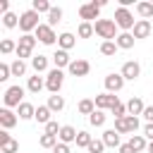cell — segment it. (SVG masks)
<instances>
[{
    "instance_id": "1",
    "label": "cell",
    "mask_w": 153,
    "mask_h": 153,
    "mask_svg": "<svg viewBox=\"0 0 153 153\" xmlns=\"http://www.w3.org/2000/svg\"><path fill=\"white\" fill-rule=\"evenodd\" d=\"M93 29H96V33H98L103 41H115V38L120 36L115 19H98V22L93 24Z\"/></svg>"
},
{
    "instance_id": "2",
    "label": "cell",
    "mask_w": 153,
    "mask_h": 153,
    "mask_svg": "<svg viewBox=\"0 0 153 153\" xmlns=\"http://www.w3.org/2000/svg\"><path fill=\"white\" fill-rule=\"evenodd\" d=\"M41 26V22H38V12H33V10H24L22 14H19V29H22V33H31V31H36Z\"/></svg>"
},
{
    "instance_id": "3",
    "label": "cell",
    "mask_w": 153,
    "mask_h": 153,
    "mask_svg": "<svg viewBox=\"0 0 153 153\" xmlns=\"http://www.w3.org/2000/svg\"><path fill=\"white\" fill-rule=\"evenodd\" d=\"M105 7V0H93V2H84L81 7H79V17L84 19V22H91V19H96L98 22V14H100V10Z\"/></svg>"
},
{
    "instance_id": "4",
    "label": "cell",
    "mask_w": 153,
    "mask_h": 153,
    "mask_svg": "<svg viewBox=\"0 0 153 153\" xmlns=\"http://www.w3.org/2000/svg\"><path fill=\"white\" fill-rule=\"evenodd\" d=\"M115 24H117V29H122V31H131L134 29V24H136V19H134V14L127 10V7H117L115 10Z\"/></svg>"
},
{
    "instance_id": "5",
    "label": "cell",
    "mask_w": 153,
    "mask_h": 153,
    "mask_svg": "<svg viewBox=\"0 0 153 153\" xmlns=\"http://www.w3.org/2000/svg\"><path fill=\"white\" fill-rule=\"evenodd\" d=\"M62 81H65V74H62V69H57V67H53V69L45 74V88L50 91V96L60 93V88H62Z\"/></svg>"
},
{
    "instance_id": "6",
    "label": "cell",
    "mask_w": 153,
    "mask_h": 153,
    "mask_svg": "<svg viewBox=\"0 0 153 153\" xmlns=\"http://www.w3.org/2000/svg\"><path fill=\"white\" fill-rule=\"evenodd\" d=\"M2 100H5V108H19V105L24 103V88H22L19 84L10 86V88L5 91V96H2Z\"/></svg>"
},
{
    "instance_id": "7",
    "label": "cell",
    "mask_w": 153,
    "mask_h": 153,
    "mask_svg": "<svg viewBox=\"0 0 153 153\" xmlns=\"http://www.w3.org/2000/svg\"><path fill=\"white\" fill-rule=\"evenodd\" d=\"M33 33H36L38 43H43V45H55V43H57V38H60V36L55 33V29H53V26H48V24H41Z\"/></svg>"
},
{
    "instance_id": "8",
    "label": "cell",
    "mask_w": 153,
    "mask_h": 153,
    "mask_svg": "<svg viewBox=\"0 0 153 153\" xmlns=\"http://www.w3.org/2000/svg\"><path fill=\"white\" fill-rule=\"evenodd\" d=\"M103 84H105V93H120L122 88H124V76L117 72H112V74H108L105 79H103Z\"/></svg>"
},
{
    "instance_id": "9",
    "label": "cell",
    "mask_w": 153,
    "mask_h": 153,
    "mask_svg": "<svg viewBox=\"0 0 153 153\" xmlns=\"http://www.w3.org/2000/svg\"><path fill=\"white\" fill-rule=\"evenodd\" d=\"M120 74L124 76V81H136V79H139V74H141V65H139L136 60H127V62L122 65Z\"/></svg>"
},
{
    "instance_id": "10",
    "label": "cell",
    "mask_w": 153,
    "mask_h": 153,
    "mask_svg": "<svg viewBox=\"0 0 153 153\" xmlns=\"http://www.w3.org/2000/svg\"><path fill=\"white\" fill-rule=\"evenodd\" d=\"M72 76H86L91 72V62L88 60H72V65L67 67Z\"/></svg>"
},
{
    "instance_id": "11",
    "label": "cell",
    "mask_w": 153,
    "mask_h": 153,
    "mask_svg": "<svg viewBox=\"0 0 153 153\" xmlns=\"http://www.w3.org/2000/svg\"><path fill=\"white\" fill-rule=\"evenodd\" d=\"M93 100H96V110H110L120 98H117L115 93H98Z\"/></svg>"
},
{
    "instance_id": "12",
    "label": "cell",
    "mask_w": 153,
    "mask_h": 153,
    "mask_svg": "<svg viewBox=\"0 0 153 153\" xmlns=\"http://www.w3.org/2000/svg\"><path fill=\"white\" fill-rule=\"evenodd\" d=\"M131 33H134V38H148L151 36V22L148 19H136Z\"/></svg>"
},
{
    "instance_id": "13",
    "label": "cell",
    "mask_w": 153,
    "mask_h": 153,
    "mask_svg": "<svg viewBox=\"0 0 153 153\" xmlns=\"http://www.w3.org/2000/svg\"><path fill=\"white\" fill-rule=\"evenodd\" d=\"M17 122H19V117H17L10 108H2V110H0V127H2V129H12Z\"/></svg>"
},
{
    "instance_id": "14",
    "label": "cell",
    "mask_w": 153,
    "mask_h": 153,
    "mask_svg": "<svg viewBox=\"0 0 153 153\" xmlns=\"http://www.w3.org/2000/svg\"><path fill=\"white\" fill-rule=\"evenodd\" d=\"M143 110H146L143 100H141L139 96H131V98H129V103H127V115H134V117H139V115H143Z\"/></svg>"
},
{
    "instance_id": "15",
    "label": "cell",
    "mask_w": 153,
    "mask_h": 153,
    "mask_svg": "<svg viewBox=\"0 0 153 153\" xmlns=\"http://www.w3.org/2000/svg\"><path fill=\"white\" fill-rule=\"evenodd\" d=\"M134 41H136V38H134L131 31H122V33L115 38V43H117L120 50H129V48H134Z\"/></svg>"
},
{
    "instance_id": "16",
    "label": "cell",
    "mask_w": 153,
    "mask_h": 153,
    "mask_svg": "<svg viewBox=\"0 0 153 153\" xmlns=\"http://www.w3.org/2000/svg\"><path fill=\"white\" fill-rule=\"evenodd\" d=\"M53 62H55V67H57V69H65V67H69V65H72V57H69V53H67V50H60V48H57V50L53 53Z\"/></svg>"
},
{
    "instance_id": "17",
    "label": "cell",
    "mask_w": 153,
    "mask_h": 153,
    "mask_svg": "<svg viewBox=\"0 0 153 153\" xmlns=\"http://www.w3.org/2000/svg\"><path fill=\"white\" fill-rule=\"evenodd\" d=\"M76 134H79V131H76L72 124H62L57 139H60V143H72V141H76Z\"/></svg>"
},
{
    "instance_id": "18",
    "label": "cell",
    "mask_w": 153,
    "mask_h": 153,
    "mask_svg": "<svg viewBox=\"0 0 153 153\" xmlns=\"http://www.w3.org/2000/svg\"><path fill=\"white\" fill-rule=\"evenodd\" d=\"M100 139H103L105 148H120V146H122V143H120V134H117L115 129H105Z\"/></svg>"
},
{
    "instance_id": "19",
    "label": "cell",
    "mask_w": 153,
    "mask_h": 153,
    "mask_svg": "<svg viewBox=\"0 0 153 153\" xmlns=\"http://www.w3.org/2000/svg\"><path fill=\"white\" fill-rule=\"evenodd\" d=\"M43 88H45V79L43 76H38V74L29 76V81H26V91L29 93H41Z\"/></svg>"
},
{
    "instance_id": "20",
    "label": "cell",
    "mask_w": 153,
    "mask_h": 153,
    "mask_svg": "<svg viewBox=\"0 0 153 153\" xmlns=\"http://www.w3.org/2000/svg\"><path fill=\"white\" fill-rule=\"evenodd\" d=\"M74 43H76V36H74V33H69V31L60 33V38H57V45H60V50H67V53L74 48Z\"/></svg>"
},
{
    "instance_id": "21",
    "label": "cell",
    "mask_w": 153,
    "mask_h": 153,
    "mask_svg": "<svg viewBox=\"0 0 153 153\" xmlns=\"http://www.w3.org/2000/svg\"><path fill=\"white\" fill-rule=\"evenodd\" d=\"M76 110H79V115H93L96 112V100L93 98H81L79 100V105H76Z\"/></svg>"
},
{
    "instance_id": "22",
    "label": "cell",
    "mask_w": 153,
    "mask_h": 153,
    "mask_svg": "<svg viewBox=\"0 0 153 153\" xmlns=\"http://www.w3.org/2000/svg\"><path fill=\"white\" fill-rule=\"evenodd\" d=\"M17 117H19V120H33V117H36V108L24 100V103L17 108Z\"/></svg>"
},
{
    "instance_id": "23",
    "label": "cell",
    "mask_w": 153,
    "mask_h": 153,
    "mask_svg": "<svg viewBox=\"0 0 153 153\" xmlns=\"http://www.w3.org/2000/svg\"><path fill=\"white\" fill-rule=\"evenodd\" d=\"M50 115H53V110H50L48 105H38V108H36V117H33V120H36L38 124H43V127H45L48 122H53V120H50Z\"/></svg>"
},
{
    "instance_id": "24",
    "label": "cell",
    "mask_w": 153,
    "mask_h": 153,
    "mask_svg": "<svg viewBox=\"0 0 153 153\" xmlns=\"http://www.w3.org/2000/svg\"><path fill=\"white\" fill-rule=\"evenodd\" d=\"M31 67H33L36 74L50 72V69H48V57H45V55H33V57H31Z\"/></svg>"
},
{
    "instance_id": "25",
    "label": "cell",
    "mask_w": 153,
    "mask_h": 153,
    "mask_svg": "<svg viewBox=\"0 0 153 153\" xmlns=\"http://www.w3.org/2000/svg\"><path fill=\"white\" fill-rule=\"evenodd\" d=\"M129 146H131L136 153H141V151H146V148H148V141H146V136H143V134H131Z\"/></svg>"
},
{
    "instance_id": "26",
    "label": "cell",
    "mask_w": 153,
    "mask_h": 153,
    "mask_svg": "<svg viewBox=\"0 0 153 153\" xmlns=\"http://www.w3.org/2000/svg\"><path fill=\"white\" fill-rule=\"evenodd\" d=\"M53 112H62L65 110V98L60 96V93H55V96H48V103H45Z\"/></svg>"
},
{
    "instance_id": "27",
    "label": "cell",
    "mask_w": 153,
    "mask_h": 153,
    "mask_svg": "<svg viewBox=\"0 0 153 153\" xmlns=\"http://www.w3.org/2000/svg\"><path fill=\"white\" fill-rule=\"evenodd\" d=\"M60 22H62V7H55V5H53V10L48 12V22H45V24L55 29V26H57Z\"/></svg>"
},
{
    "instance_id": "28",
    "label": "cell",
    "mask_w": 153,
    "mask_h": 153,
    "mask_svg": "<svg viewBox=\"0 0 153 153\" xmlns=\"http://www.w3.org/2000/svg\"><path fill=\"white\" fill-rule=\"evenodd\" d=\"M136 14L141 19H151L153 17V2H136Z\"/></svg>"
},
{
    "instance_id": "29",
    "label": "cell",
    "mask_w": 153,
    "mask_h": 153,
    "mask_svg": "<svg viewBox=\"0 0 153 153\" xmlns=\"http://www.w3.org/2000/svg\"><path fill=\"white\" fill-rule=\"evenodd\" d=\"M93 33H96V29H93L91 22H81L79 29H76V36H79V38H91Z\"/></svg>"
},
{
    "instance_id": "30",
    "label": "cell",
    "mask_w": 153,
    "mask_h": 153,
    "mask_svg": "<svg viewBox=\"0 0 153 153\" xmlns=\"http://www.w3.org/2000/svg\"><path fill=\"white\" fill-rule=\"evenodd\" d=\"M38 143H41V148H55L57 143H60V139L57 136H53V134H41V139H38Z\"/></svg>"
},
{
    "instance_id": "31",
    "label": "cell",
    "mask_w": 153,
    "mask_h": 153,
    "mask_svg": "<svg viewBox=\"0 0 153 153\" xmlns=\"http://www.w3.org/2000/svg\"><path fill=\"white\" fill-rule=\"evenodd\" d=\"M117 50H120V48H117L115 41H103V43H100V55H105V57H112Z\"/></svg>"
},
{
    "instance_id": "32",
    "label": "cell",
    "mask_w": 153,
    "mask_h": 153,
    "mask_svg": "<svg viewBox=\"0 0 153 153\" xmlns=\"http://www.w3.org/2000/svg\"><path fill=\"white\" fill-rule=\"evenodd\" d=\"M31 10H33V12H38V14H41V12H45V14H48V12L53 10V5H50L48 0H33V2H31Z\"/></svg>"
},
{
    "instance_id": "33",
    "label": "cell",
    "mask_w": 153,
    "mask_h": 153,
    "mask_svg": "<svg viewBox=\"0 0 153 153\" xmlns=\"http://www.w3.org/2000/svg\"><path fill=\"white\" fill-rule=\"evenodd\" d=\"M0 53H2V55L17 53V43H14L12 38H2V41H0Z\"/></svg>"
},
{
    "instance_id": "34",
    "label": "cell",
    "mask_w": 153,
    "mask_h": 153,
    "mask_svg": "<svg viewBox=\"0 0 153 153\" xmlns=\"http://www.w3.org/2000/svg\"><path fill=\"white\" fill-rule=\"evenodd\" d=\"M91 141H93V136H91L88 131H84V129H81V131L76 134V146H79V148H88V146H91Z\"/></svg>"
},
{
    "instance_id": "35",
    "label": "cell",
    "mask_w": 153,
    "mask_h": 153,
    "mask_svg": "<svg viewBox=\"0 0 153 153\" xmlns=\"http://www.w3.org/2000/svg\"><path fill=\"white\" fill-rule=\"evenodd\" d=\"M2 24H5V29H14V26H19V17L14 12H7V14H2Z\"/></svg>"
},
{
    "instance_id": "36",
    "label": "cell",
    "mask_w": 153,
    "mask_h": 153,
    "mask_svg": "<svg viewBox=\"0 0 153 153\" xmlns=\"http://www.w3.org/2000/svg\"><path fill=\"white\" fill-rule=\"evenodd\" d=\"M10 67H12V76H24L26 74V62L24 60H14Z\"/></svg>"
},
{
    "instance_id": "37",
    "label": "cell",
    "mask_w": 153,
    "mask_h": 153,
    "mask_svg": "<svg viewBox=\"0 0 153 153\" xmlns=\"http://www.w3.org/2000/svg\"><path fill=\"white\" fill-rule=\"evenodd\" d=\"M105 120H108V115H105L103 110H96V112L88 117V122H91L93 127H103V124H105Z\"/></svg>"
},
{
    "instance_id": "38",
    "label": "cell",
    "mask_w": 153,
    "mask_h": 153,
    "mask_svg": "<svg viewBox=\"0 0 153 153\" xmlns=\"http://www.w3.org/2000/svg\"><path fill=\"white\" fill-rule=\"evenodd\" d=\"M36 43H38V38L33 36V33H22V38H19V45H26V48H36Z\"/></svg>"
},
{
    "instance_id": "39",
    "label": "cell",
    "mask_w": 153,
    "mask_h": 153,
    "mask_svg": "<svg viewBox=\"0 0 153 153\" xmlns=\"http://www.w3.org/2000/svg\"><path fill=\"white\" fill-rule=\"evenodd\" d=\"M0 153H19V141L17 139H10L7 143L0 146Z\"/></svg>"
},
{
    "instance_id": "40",
    "label": "cell",
    "mask_w": 153,
    "mask_h": 153,
    "mask_svg": "<svg viewBox=\"0 0 153 153\" xmlns=\"http://www.w3.org/2000/svg\"><path fill=\"white\" fill-rule=\"evenodd\" d=\"M110 112H112V115H115V120H120V117H127V105H124V103H120V100H117V103H115V105H112V108H110Z\"/></svg>"
},
{
    "instance_id": "41",
    "label": "cell",
    "mask_w": 153,
    "mask_h": 153,
    "mask_svg": "<svg viewBox=\"0 0 153 153\" xmlns=\"http://www.w3.org/2000/svg\"><path fill=\"white\" fill-rule=\"evenodd\" d=\"M124 122H127V129H129V134H136V131H139V117H134V115H127V117H124Z\"/></svg>"
},
{
    "instance_id": "42",
    "label": "cell",
    "mask_w": 153,
    "mask_h": 153,
    "mask_svg": "<svg viewBox=\"0 0 153 153\" xmlns=\"http://www.w3.org/2000/svg\"><path fill=\"white\" fill-rule=\"evenodd\" d=\"M14 55H17V60H24V57H33V50L26 48V45H19V43H17V53H14Z\"/></svg>"
},
{
    "instance_id": "43",
    "label": "cell",
    "mask_w": 153,
    "mask_h": 153,
    "mask_svg": "<svg viewBox=\"0 0 153 153\" xmlns=\"http://www.w3.org/2000/svg\"><path fill=\"white\" fill-rule=\"evenodd\" d=\"M103 151H105L103 139H93V141H91V146H88V153H103Z\"/></svg>"
},
{
    "instance_id": "44",
    "label": "cell",
    "mask_w": 153,
    "mask_h": 153,
    "mask_svg": "<svg viewBox=\"0 0 153 153\" xmlns=\"http://www.w3.org/2000/svg\"><path fill=\"white\" fill-rule=\"evenodd\" d=\"M12 76V67L7 62H0V81H7Z\"/></svg>"
},
{
    "instance_id": "45",
    "label": "cell",
    "mask_w": 153,
    "mask_h": 153,
    "mask_svg": "<svg viewBox=\"0 0 153 153\" xmlns=\"http://www.w3.org/2000/svg\"><path fill=\"white\" fill-rule=\"evenodd\" d=\"M117 134H129V129H127V122H124V117H120V120H115V127H112Z\"/></svg>"
},
{
    "instance_id": "46",
    "label": "cell",
    "mask_w": 153,
    "mask_h": 153,
    "mask_svg": "<svg viewBox=\"0 0 153 153\" xmlns=\"http://www.w3.org/2000/svg\"><path fill=\"white\" fill-rule=\"evenodd\" d=\"M60 129H62V127H60V124H57L55 120L45 124V134H53V136H57V134H60Z\"/></svg>"
},
{
    "instance_id": "47",
    "label": "cell",
    "mask_w": 153,
    "mask_h": 153,
    "mask_svg": "<svg viewBox=\"0 0 153 153\" xmlns=\"http://www.w3.org/2000/svg\"><path fill=\"white\" fill-rule=\"evenodd\" d=\"M143 136H146V141H153V122H148L143 127Z\"/></svg>"
},
{
    "instance_id": "48",
    "label": "cell",
    "mask_w": 153,
    "mask_h": 153,
    "mask_svg": "<svg viewBox=\"0 0 153 153\" xmlns=\"http://www.w3.org/2000/svg\"><path fill=\"white\" fill-rule=\"evenodd\" d=\"M143 120H146V124L153 122V105H146V110H143Z\"/></svg>"
},
{
    "instance_id": "49",
    "label": "cell",
    "mask_w": 153,
    "mask_h": 153,
    "mask_svg": "<svg viewBox=\"0 0 153 153\" xmlns=\"http://www.w3.org/2000/svg\"><path fill=\"white\" fill-rule=\"evenodd\" d=\"M53 153H72V151H69V143H57L53 148Z\"/></svg>"
},
{
    "instance_id": "50",
    "label": "cell",
    "mask_w": 153,
    "mask_h": 153,
    "mask_svg": "<svg viewBox=\"0 0 153 153\" xmlns=\"http://www.w3.org/2000/svg\"><path fill=\"white\" fill-rule=\"evenodd\" d=\"M10 139H12V136L7 134V129H2V131H0V146H2V143H7Z\"/></svg>"
},
{
    "instance_id": "51",
    "label": "cell",
    "mask_w": 153,
    "mask_h": 153,
    "mask_svg": "<svg viewBox=\"0 0 153 153\" xmlns=\"http://www.w3.org/2000/svg\"><path fill=\"white\" fill-rule=\"evenodd\" d=\"M120 153H136V151H134V148L129 146V141H127V143H122V146H120Z\"/></svg>"
},
{
    "instance_id": "52",
    "label": "cell",
    "mask_w": 153,
    "mask_h": 153,
    "mask_svg": "<svg viewBox=\"0 0 153 153\" xmlns=\"http://www.w3.org/2000/svg\"><path fill=\"white\" fill-rule=\"evenodd\" d=\"M0 12H2V14L10 12V2H7V0H0Z\"/></svg>"
},
{
    "instance_id": "53",
    "label": "cell",
    "mask_w": 153,
    "mask_h": 153,
    "mask_svg": "<svg viewBox=\"0 0 153 153\" xmlns=\"http://www.w3.org/2000/svg\"><path fill=\"white\" fill-rule=\"evenodd\" d=\"M148 153H153V141H148V148H146Z\"/></svg>"
}]
</instances>
